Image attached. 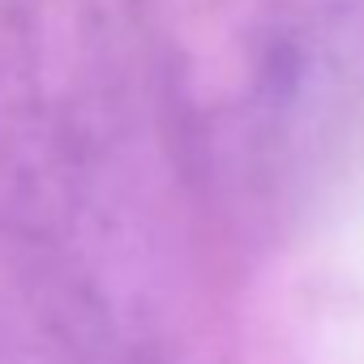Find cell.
<instances>
[{"label":"cell","instance_id":"3957f363","mask_svg":"<svg viewBox=\"0 0 364 364\" xmlns=\"http://www.w3.org/2000/svg\"><path fill=\"white\" fill-rule=\"evenodd\" d=\"M0 364H141V343L0 232Z\"/></svg>","mask_w":364,"mask_h":364},{"label":"cell","instance_id":"6da1fadb","mask_svg":"<svg viewBox=\"0 0 364 364\" xmlns=\"http://www.w3.org/2000/svg\"><path fill=\"white\" fill-rule=\"evenodd\" d=\"M0 232L141 343L120 279L146 309L176 240L167 193H189L137 0H0Z\"/></svg>","mask_w":364,"mask_h":364},{"label":"cell","instance_id":"7a4b0ae2","mask_svg":"<svg viewBox=\"0 0 364 364\" xmlns=\"http://www.w3.org/2000/svg\"><path fill=\"white\" fill-rule=\"evenodd\" d=\"M193 210L274 240L364 171V0H137Z\"/></svg>","mask_w":364,"mask_h":364}]
</instances>
